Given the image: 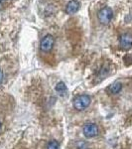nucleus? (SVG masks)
Segmentation results:
<instances>
[{"label": "nucleus", "mask_w": 132, "mask_h": 149, "mask_svg": "<svg viewBox=\"0 0 132 149\" xmlns=\"http://www.w3.org/2000/svg\"><path fill=\"white\" fill-rule=\"evenodd\" d=\"M109 73H110V68L108 66H106V65H104V66L99 70L97 78L99 79V81H101V80H104V79H105V77L108 76Z\"/></svg>", "instance_id": "obj_7"}, {"label": "nucleus", "mask_w": 132, "mask_h": 149, "mask_svg": "<svg viewBox=\"0 0 132 149\" xmlns=\"http://www.w3.org/2000/svg\"><path fill=\"white\" fill-rule=\"evenodd\" d=\"M47 149H60V143L57 140H51L48 143Z\"/></svg>", "instance_id": "obj_10"}, {"label": "nucleus", "mask_w": 132, "mask_h": 149, "mask_svg": "<svg viewBox=\"0 0 132 149\" xmlns=\"http://www.w3.org/2000/svg\"><path fill=\"white\" fill-rule=\"evenodd\" d=\"M3 78H4L3 72H2V70L0 69V84H1V83H2V81H3Z\"/></svg>", "instance_id": "obj_12"}, {"label": "nucleus", "mask_w": 132, "mask_h": 149, "mask_svg": "<svg viewBox=\"0 0 132 149\" xmlns=\"http://www.w3.org/2000/svg\"><path fill=\"white\" fill-rule=\"evenodd\" d=\"M80 9V2L76 0H72L66 6V12L68 14H75Z\"/></svg>", "instance_id": "obj_6"}, {"label": "nucleus", "mask_w": 132, "mask_h": 149, "mask_svg": "<svg viewBox=\"0 0 132 149\" xmlns=\"http://www.w3.org/2000/svg\"><path fill=\"white\" fill-rule=\"evenodd\" d=\"M55 45V39L52 35L48 34L41 40L40 42V51L42 53H50L53 50Z\"/></svg>", "instance_id": "obj_2"}, {"label": "nucleus", "mask_w": 132, "mask_h": 149, "mask_svg": "<svg viewBox=\"0 0 132 149\" xmlns=\"http://www.w3.org/2000/svg\"><path fill=\"white\" fill-rule=\"evenodd\" d=\"M121 88H122V84L119 83V81H116V83L112 84V85L109 86L108 90L112 95H117L118 93H120Z\"/></svg>", "instance_id": "obj_8"}, {"label": "nucleus", "mask_w": 132, "mask_h": 149, "mask_svg": "<svg viewBox=\"0 0 132 149\" xmlns=\"http://www.w3.org/2000/svg\"><path fill=\"white\" fill-rule=\"evenodd\" d=\"M76 148L78 149H88V144H86L85 141H79L76 143Z\"/></svg>", "instance_id": "obj_11"}, {"label": "nucleus", "mask_w": 132, "mask_h": 149, "mask_svg": "<svg viewBox=\"0 0 132 149\" xmlns=\"http://www.w3.org/2000/svg\"><path fill=\"white\" fill-rule=\"evenodd\" d=\"M112 16H113V12H112L110 7H104L97 13L98 21L104 25H106L111 21Z\"/></svg>", "instance_id": "obj_3"}, {"label": "nucleus", "mask_w": 132, "mask_h": 149, "mask_svg": "<svg viewBox=\"0 0 132 149\" xmlns=\"http://www.w3.org/2000/svg\"><path fill=\"white\" fill-rule=\"evenodd\" d=\"M98 127L93 122H88L83 128V133L86 138H93L98 135Z\"/></svg>", "instance_id": "obj_4"}, {"label": "nucleus", "mask_w": 132, "mask_h": 149, "mask_svg": "<svg viewBox=\"0 0 132 149\" xmlns=\"http://www.w3.org/2000/svg\"><path fill=\"white\" fill-rule=\"evenodd\" d=\"M55 90H56V92L59 93L60 95H65V93H67V91H68V88H67L66 85H65L63 81H60V83L57 84Z\"/></svg>", "instance_id": "obj_9"}, {"label": "nucleus", "mask_w": 132, "mask_h": 149, "mask_svg": "<svg viewBox=\"0 0 132 149\" xmlns=\"http://www.w3.org/2000/svg\"><path fill=\"white\" fill-rule=\"evenodd\" d=\"M0 129H1V123H0Z\"/></svg>", "instance_id": "obj_13"}, {"label": "nucleus", "mask_w": 132, "mask_h": 149, "mask_svg": "<svg viewBox=\"0 0 132 149\" xmlns=\"http://www.w3.org/2000/svg\"><path fill=\"white\" fill-rule=\"evenodd\" d=\"M119 43L122 49L129 50L132 47V35L128 34V33H124L120 36L119 39Z\"/></svg>", "instance_id": "obj_5"}, {"label": "nucleus", "mask_w": 132, "mask_h": 149, "mask_svg": "<svg viewBox=\"0 0 132 149\" xmlns=\"http://www.w3.org/2000/svg\"><path fill=\"white\" fill-rule=\"evenodd\" d=\"M90 102H92V98H90V95H80L74 98L73 104L75 109L81 111V110H85V109H88L90 107Z\"/></svg>", "instance_id": "obj_1"}]
</instances>
